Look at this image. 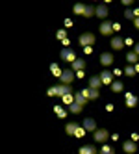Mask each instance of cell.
<instances>
[{
	"instance_id": "6da1fadb",
	"label": "cell",
	"mask_w": 139,
	"mask_h": 154,
	"mask_svg": "<svg viewBox=\"0 0 139 154\" xmlns=\"http://www.w3.org/2000/svg\"><path fill=\"white\" fill-rule=\"evenodd\" d=\"M72 91V87L67 85V84H59V85H54V87H50V89L47 91L48 97H63V95H67Z\"/></svg>"
},
{
	"instance_id": "7a4b0ae2",
	"label": "cell",
	"mask_w": 139,
	"mask_h": 154,
	"mask_svg": "<svg viewBox=\"0 0 139 154\" xmlns=\"http://www.w3.org/2000/svg\"><path fill=\"white\" fill-rule=\"evenodd\" d=\"M59 58L63 60V61H69V63H72L74 60H76V52H74L71 47H65L61 52H59Z\"/></svg>"
},
{
	"instance_id": "3957f363",
	"label": "cell",
	"mask_w": 139,
	"mask_h": 154,
	"mask_svg": "<svg viewBox=\"0 0 139 154\" xmlns=\"http://www.w3.org/2000/svg\"><path fill=\"white\" fill-rule=\"evenodd\" d=\"M74 71L72 69H65V71H61V74H59V80H61V84H67V85H71L72 82H74Z\"/></svg>"
},
{
	"instance_id": "277c9868",
	"label": "cell",
	"mask_w": 139,
	"mask_h": 154,
	"mask_svg": "<svg viewBox=\"0 0 139 154\" xmlns=\"http://www.w3.org/2000/svg\"><path fill=\"white\" fill-rule=\"evenodd\" d=\"M93 137H95V141H97V143H106V141L110 139V132L106 130V128H97Z\"/></svg>"
},
{
	"instance_id": "5b68a950",
	"label": "cell",
	"mask_w": 139,
	"mask_h": 154,
	"mask_svg": "<svg viewBox=\"0 0 139 154\" xmlns=\"http://www.w3.org/2000/svg\"><path fill=\"white\" fill-rule=\"evenodd\" d=\"M78 43L82 47H87V45H95V35L91 34V32H85V34H82L78 37Z\"/></svg>"
},
{
	"instance_id": "8992f818",
	"label": "cell",
	"mask_w": 139,
	"mask_h": 154,
	"mask_svg": "<svg viewBox=\"0 0 139 154\" xmlns=\"http://www.w3.org/2000/svg\"><path fill=\"white\" fill-rule=\"evenodd\" d=\"M124 100H126V106H128V108H135V106L139 104L137 95L132 93V91H126V93H124Z\"/></svg>"
},
{
	"instance_id": "52a82bcc",
	"label": "cell",
	"mask_w": 139,
	"mask_h": 154,
	"mask_svg": "<svg viewBox=\"0 0 139 154\" xmlns=\"http://www.w3.org/2000/svg\"><path fill=\"white\" fill-rule=\"evenodd\" d=\"M98 32L102 35H113V23H110V20H104V23L100 24Z\"/></svg>"
},
{
	"instance_id": "ba28073f",
	"label": "cell",
	"mask_w": 139,
	"mask_h": 154,
	"mask_svg": "<svg viewBox=\"0 0 139 154\" xmlns=\"http://www.w3.org/2000/svg\"><path fill=\"white\" fill-rule=\"evenodd\" d=\"M98 76H100V80H102V85H110V84L113 82V72H111V71H108V69L102 71Z\"/></svg>"
},
{
	"instance_id": "9c48e42d",
	"label": "cell",
	"mask_w": 139,
	"mask_h": 154,
	"mask_svg": "<svg viewBox=\"0 0 139 154\" xmlns=\"http://www.w3.org/2000/svg\"><path fill=\"white\" fill-rule=\"evenodd\" d=\"M95 15H97V17H100V19H106V17L110 15V11H108V6H104V4L95 6Z\"/></svg>"
},
{
	"instance_id": "30bf717a",
	"label": "cell",
	"mask_w": 139,
	"mask_h": 154,
	"mask_svg": "<svg viewBox=\"0 0 139 154\" xmlns=\"http://www.w3.org/2000/svg\"><path fill=\"white\" fill-rule=\"evenodd\" d=\"M100 63L104 65V67H110V65H113V54H111V52L100 54Z\"/></svg>"
},
{
	"instance_id": "8fae6325",
	"label": "cell",
	"mask_w": 139,
	"mask_h": 154,
	"mask_svg": "<svg viewBox=\"0 0 139 154\" xmlns=\"http://www.w3.org/2000/svg\"><path fill=\"white\" fill-rule=\"evenodd\" d=\"M122 150H124L126 154H134V152H137L135 141H124V143H122Z\"/></svg>"
},
{
	"instance_id": "7c38bea8",
	"label": "cell",
	"mask_w": 139,
	"mask_h": 154,
	"mask_svg": "<svg viewBox=\"0 0 139 154\" xmlns=\"http://www.w3.org/2000/svg\"><path fill=\"white\" fill-rule=\"evenodd\" d=\"M82 126L85 128V132H95V130H97V123H95V119H91V117L83 119V125Z\"/></svg>"
},
{
	"instance_id": "4fadbf2b",
	"label": "cell",
	"mask_w": 139,
	"mask_h": 154,
	"mask_svg": "<svg viewBox=\"0 0 139 154\" xmlns=\"http://www.w3.org/2000/svg\"><path fill=\"white\" fill-rule=\"evenodd\" d=\"M78 154H98V149L95 145H83L78 149Z\"/></svg>"
},
{
	"instance_id": "5bb4252c",
	"label": "cell",
	"mask_w": 139,
	"mask_h": 154,
	"mask_svg": "<svg viewBox=\"0 0 139 154\" xmlns=\"http://www.w3.org/2000/svg\"><path fill=\"white\" fill-rule=\"evenodd\" d=\"M89 87H91V89H100V87H102V80H100L98 74H95V76L89 78Z\"/></svg>"
},
{
	"instance_id": "9a60e30c",
	"label": "cell",
	"mask_w": 139,
	"mask_h": 154,
	"mask_svg": "<svg viewBox=\"0 0 139 154\" xmlns=\"http://www.w3.org/2000/svg\"><path fill=\"white\" fill-rule=\"evenodd\" d=\"M111 48L113 50H122L124 48V39L122 37H113L111 39Z\"/></svg>"
},
{
	"instance_id": "2e32d148",
	"label": "cell",
	"mask_w": 139,
	"mask_h": 154,
	"mask_svg": "<svg viewBox=\"0 0 139 154\" xmlns=\"http://www.w3.org/2000/svg\"><path fill=\"white\" fill-rule=\"evenodd\" d=\"M71 69L72 71H80V69H85V60H80V58H76L72 63H71Z\"/></svg>"
},
{
	"instance_id": "e0dca14e",
	"label": "cell",
	"mask_w": 139,
	"mask_h": 154,
	"mask_svg": "<svg viewBox=\"0 0 139 154\" xmlns=\"http://www.w3.org/2000/svg\"><path fill=\"white\" fill-rule=\"evenodd\" d=\"M74 102H76V104H80V106H83L85 108V104H87L89 100H87V98H85L80 91H76V93H74Z\"/></svg>"
},
{
	"instance_id": "ac0fdd59",
	"label": "cell",
	"mask_w": 139,
	"mask_h": 154,
	"mask_svg": "<svg viewBox=\"0 0 139 154\" xmlns=\"http://www.w3.org/2000/svg\"><path fill=\"white\" fill-rule=\"evenodd\" d=\"M72 11H74V15H82L83 17V11H85V4L83 2H76L72 6Z\"/></svg>"
},
{
	"instance_id": "d6986e66",
	"label": "cell",
	"mask_w": 139,
	"mask_h": 154,
	"mask_svg": "<svg viewBox=\"0 0 139 154\" xmlns=\"http://www.w3.org/2000/svg\"><path fill=\"white\" fill-rule=\"evenodd\" d=\"M80 125L76 123V121H72V123H69L67 126H65V132H67V134L69 136H74V132H76V128H78Z\"/></svg>"
},
{
	"instance_id": "ffe728a7",
	"label": "cell",
	"mask_w": 139,
	"mask_h": 154,
	"mask_svg": "<svg viewBox=\"0 0 139 154\" xmlns=\"http://www.w3.org/2000/svg\"><path fill=\"white\" fill-rule=\"evenodd\" d=\"M137 60H139V56H137V54H135L134 50L126 54V61L130 63V65H135V63H137Z\"/></svg>"
},
{
	"instance_id": "44dd1931",
	"label": "cell",
	"mask_w": 139,
	"mask_h": 154,
	"mask_svg": "<svg viewBox=\"0 0 139 154\" xmlns=\"http://www.w3.org/2000/svg\"><path fill=\"white\" fill-rule=\"evenodd\" d=\"M82 109H83V106H80V104H76V102L69 104V112H71V113H74V115H78Z\"/></svg>"
},
{
	"instance_id": "7402d4cb",
	"label": "cell",
	"mask_w": 139,
	"mask_h": 154,
	"mask_svg": "<svg viewBox=\"0 0 139 154\" xmlns=\"http://www.w3.org/2000/svg\"><path fill=\"white\" fill-rule=\"evenodd\" d=\"M110 85H111V91H113V93H121V91L124 89V85H122V82H111Z\"/></svg>"
},
{
	"instance_id": "603a6c76",
	"label": "cell",
	"mask_w": 139,
	"mask_h": 154,
	"mask_svg": "<svg viewBox=\"0 0 139 154\" xmlns=\"http://www.w3.org/2000/svg\"><path fill=\"white\" fill-rule=\"evenodd\" d=\"M61 100H63V104H65V106H69V104L74 102V95H72V93H67V95L61 97Z\"/></svg>"
},
{
	"instance_id": "cb8c5ba5",
	"label": "cell",
	"mask_w": 139,
	"mask_h": 154,
	"mask_svg": "<svg viewBox=\"0 0 139 154\" xmlns=\"http://www.w3.org/2000/svg\"><path fill=\"white\" fill-rule=\"evenodd\" d=\"M98 95H100V89H91V87H89V93H87V98H89V100H97Z\"/></svg>"
},
{
	"instance_id": "d4e9b609",
	"label": "cell",
	"mask_w": 139,
	"mask_h": 154,
	"mask_svg": "<svg viewBox=\"0 0 139 154\" xmlns=\"http://www.w3.org/2000/svg\"><path fill=\"white\" fill-rule=\"evenodd\" d=\"M95 15V6H85V11H83V17L85 19H89Z\"/></svg>"
},
{
	"instance_id": "484cf974",
	"label": "cell",
	"mask_w": 139,
	"mask_h": 154,
	"mask_svg": "<svg viewBox=\"0 0 139 154\" xmlns=\"http://www.w3.org/2000/svg\"><path fill=\"white\" fill-rule=\"evenodd\" d=\"M50 72L54 74V76H58V78H59V74H61V69H59V65H58V63H52V65H50Z\"/></svg>"
},
{
	"instance_id": "4316f807",
	"label": "cell",
	"mask_w": 139,
	"mask_h": 154,
	"mask_svg": "<svg viewBox=\"0 0 139 154\" xmlns=\"http://www.w3.org/2000/svg\"><path fill=\"white\" fill-rule=\"evenodd\" d=\"M98 154H115V149L110 147V145H104V147L98 150Z\"/></svg>"
},
{
	"instance_id": "83f0119b",
	"label": "cell",
	"mask_w": 139,
	"mask_h": 154,
	"mask_svg": "<svg viewBox=\"0 0 139 154\" xmlns=\"http://www.w3.org/2000/svg\"><path fill=\"white\" fill-rule=\"evenodd\" d=\"M124 19H130V20H134V19H135V15H134V9L126 8V9H124Z\"/></svg>"
},
{
	"instance_id": "f1b7e54d",
	"label": "cell",
	"mask_w": 139,
	"mask_h": 154,
	"mask_svg": "<svg viewBox=\"0 0 139 154\" xmlns=\"http://www.w3.org/2000/svg\"><path fill=\"white\" fill-rule=\"evenodd\" d=\"M124 74H128V76H135V69L132 67V65H130V63H128V65H126V69H124Z\"/></svg>"
},
{
	"instance_id": "f546056e",
	"label": "cell",
	"mask_w": 139,
	"mask_h": 154,
	"mask_svg": "<svg viewBox=\"0 0 139 154\" xmlns=\"http://www.w3.org/2000/svg\"><path fill=\"white\" fill-rule=\"evenodd\" d=\"M54 112H56V115H59V117H65V115H67V112H65V109H63L61 106H56V108H54Z\"/></svg>"
},
{
	"instance_id": "4dcf8cb0",
	"label": "cell",
	"mask_w": 139,
	"mask_h": 154,
	"mask_svg": "<svg viewBox=\"0 0 139 154\" xmlns=\"http://www.w3.org/2000/svg\"><path fill=\"white\" fill-rule=\"evenodd\" d=\"M74 136H76V137H83V136H85V128H83V126H78L76 132H74Z\"/></svg>"
},
{
	"instance_id": "1f68e13d",
	"label": "cell",
	"mask_w": 139,
	"mask_h": 154,
	"mask_svg": "<svg viewBox=\"0 0 139 154\" xmlns=\"http://www.w3.org/2000/svg\"><path fill=\"white\" fill-rule=\"evenodd\" d=\"M56 37H58V39H65V37H67V30H58Z\"/></svg>"
},
{
	"instance_id": "d6a6232c",
	"label": "cell",
	"mask_w": 139,
	"mask_h": 154,
	"mask_svg": "<svg viewBox=\"0 0 139 154\" xmlns=\"http://www.w3.org/2000/svg\"><path fill=\"white\" fill-rule=\"evenodd\" d=\"M83 74H85V69H80V71H74V76H76V78H83Z\"/></svg>"
},
{
	"instance_id": "836d02e7",
	"label": "cell",
	"mask_w": 139,
	"mask_h": 154,
	"mask_svg": "<svg viewBox=\"0 0 139 154\" xmlns=\"http://www.w3.org/2000/svg\"><path fill=\"white\" fill-rule=\"evenodd\" d=\"M124 45H128V47H134V39H132V37H126V39H124Z\"/></svg>"
},
{
	"instance_id": "e575fe53",
	"label": "cell",
	"mask_w": 139,
	"mask_h": 154,
	"mask_svg": "<svg viewBox=\"0 0 139 154\" xmlns=\"http://www.w3.org/2000/svg\"><path fill=\"white\" fill-rule=\"evenodd\" d=\"M121 2H122V4H124L126 8H130V6H132V4L135 2V0H121Z\"/></svg>"
},
{
	"instance_id": "d590c367",
	"label": "cell",
	"mask_w": 139,
	"mask_h": 154,
	"mask_svg": "<svg viewBox=\"0 0 139 154\" xmlns=\"http://www.w3.org/2000/svg\"><path fill=\"white\" fill-rule=\"evenodd\" d=\"M83 52H85V54H91V52H93V45H87V47H83Z\"/></svg>"
},
{
	"instance_id": "8d00e7d4",
	"label": "cell",
	"mask_w": 139,
	"mask_h": 154,
	"mask_svg": "<svg viewBox=\"0 0 139 154\" xmlns=\"http://www.w3.org/2000/svg\"><path fill=\"white\" fill-rule=\"evenodd\" d=\"M134 52H135L137 56H139V43H135V45H134Z\"/></svg>"
},
{
	"instance_id": "74e56055",
	"label": "cell",
	"mask_w": 139,
	"mask_h": 154,
	"mask_svg": "<svg viewBox=\"0 0 139 154\" xmlns=\"http://www.w3.org/2000/svg\"><path fill=\"white\" fill-rule=\"evenodd\" d=\"M134 26L139 30V17H135V19H134Z\"/></svg>"
},
{
	"instance_id": "f35d334b",
	"label": "cell",
	"mask_w": 139,
	"mask_h": 154,
	"mask_svg": "<svg viewBox=\"0 0 139 154\" xmlns=\"http://www.w3.org/2000/svg\"><path fill=\"white\" fill-rule=\"evenodd\" d=\"M115 30H121V24H119V23H113V32H115Z\"/></svg>"
},
{
	"instance_id": "ab89813d",
	"label": "cell",
	"mask_w": 139,
	"mask_h": 154,
	"mask_svg": "<svg viewBox=\"0 0 139 154\" xmlns=\"http://www.w3.org/2000/svg\"><path fill=\"white\" fill-rule=\"evenodd\" d=\"M61 41H63V45H65V47H69V45H71V41H69L67 37H65V39H61Z\"/></svg>"
},
{
	"instance_id": "60d3db41",
	"label": "cell",
	"mask_w": 139,
	"mask_h": 154,
	"mask_svg": "<svg viewBox=\"0 0 139 154\" xmlns=\"http://www.w3.org/2000/svg\"><path fill=\"white\" fill-rule=\"evenodd\" d=\"M106 112H113V104H108V106H106Z\"/></svg>"
},
{
	"instance_id": "b9f144b4",
	"label": "cell",
	"mask_w": 139,
	"mask_h": 154,
	"mask_svg": "<svg viewBox=\"0 0 139 154\" xmlns=\"http://www.w3.org/2000/svg\"><path fill=\"white\" fill-rule=\"evenodd\" d=\"M139 139V134H132V141H137Z\"/></svg>"
},
{
	"instance_id": "7bdbcfd3",
	"label": "cell",
	"mask_w": 139,
	"mask_h": 154,
	"mask_svg": "<svg viewBox=\"0 0 139 154\" xmlns=\"http://www.w3.org/2000/svg\"><path fill=\"white\" fill-rule=\"evenodd\" d=\"M134 15H135V17H139V8H135V9H134Z\"/></svg>"
},
{
	"instance_id": "ee69618b",
	"label": "cell",
	"mask_w": 139,
	"mask_h": 154,
	"mask_svg": "<svg viewBox=\"0 0 139 154\" xmlns=\"http://www.w3.org/2000/svg\"><path fill=\"white\" fill-rule=\"evenodd\" d=\"M134 69H135V74H137V72H139V63H135V67H134Z\"/></svg>"
},
{
	"instance_id": "f6af8a7d",
	"label": "cell",
	"mask_w": 139,
	"mask_h": 154,
	"mask_svg": "<svg viewBox=\"0 0 139 154\" xmlns=\"http://www.w3.org/2000/svg\"><path fill=\"white\" fill-rule=\"evenodd\" d=\"M104 2H106V4H110V2H111V0H104Z\"/></svg>"
}]
</instances>
